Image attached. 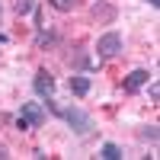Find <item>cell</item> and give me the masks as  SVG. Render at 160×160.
I'll use <instances>...</instances> for the list:
<instances>
[{"instance_id":"1","label":"cell","mask_w":160,"mask_h":160,"mask_svg":"<svg viewBox=\"0 0 160 160\" xmlns=\"http://www.w3.org/2000/svg\"><path fill=\"white\" fill-rule=\"evenodd\" d=\"M48 122V112L42 102H22L19 109V118H16V128L19 131H29V128H42Z\"/></svg>"},{"instance_id":"2","label":"cell","mask_w":160,"mask_h":160,"mask_svg":"<svg viewBox=\"0 0 160 160\" xmlns=\"http://www.w3.org/2000/svg\"><path fill=\"white\" fill-rule=\"evenodd\" d=\"M58 115L64 118V122H68V128L74 131V135H90V131L96 128V125H93V115H87L83 109H80V106H71V109H61Z\"/></svg>"},{"instance_id":"3","label":"cell","mask_w":160,"mask_h":160,"mask_svg":"<svg viewBox=\"0 0 160 160\" xmlns=\"http://www.w3.org/2000/svg\"><path fill=\"white\" fill-rule=\"evenodd\" d=\"M96 55H99V61H112V58H118V55H122V35H118V32H106V35H99Z\"/></svg>"},{"instance_id":"4","label":"cell","mask_w":160,"mask_h":160,"mask_svg":"<svg viewBox=\"0 0 160 160\" xmlns=\"http://www.w3.org/2000/svg\"><path fill=\"white\" fill-rule=\"evenodd\" d=\"M32 90H35L42 99H51V96H55V77H51L48 71H38V74L32 77Z\"/></svg>"},{"instance_id":"5","label":"cell","mask_w":160,"mask_h":160,"mask_svg":"<svg viewBox=\"0 0 160 160\" xmlns=\"http://www.w3.org/2000/svg\"><path fill=\"white\" fill-rule=\"evenodd\" d=\"M90 16L96 19V22H102V26H109V22H115V16H118V10H115L112 3H106V0H99V3H93V10H90Z\"/></svg>"},{"instance_id":"6","label":"cell","mask_w":160,"mask_h":160,"mask_svg":"<svg viewBox=\"0 0 160 160\" xmlns=\"http://www.w3.org/2000/svg\"><path fill=\"white\" fill-rule=\"evenodd\" d=\"M148 80H151V71H144V68H135L128 77H125V93H138L141 87H148Z\"/></svg>"},{"instance_id":"7","label":"cell","mask_w":160,"mask_h":160,"mask_svg":"<svg viewBox=\"0 0 160 160\" xmlns=\"http://www.w3.org/2000/svg\"><path fill=\"white\" fill-rule=\"evenodd\" d=\"M90 87H93V80L87 77V74H74L71 77V93H74V96H87V93H90Z\"/></svg>"},{"instance_id":"8","label":"cell","mask_w":160,"mask_h":160,"mask_svg":"<svg viewBox=\"0 0 160 160\" xmlns=\"http://www.w3.org/2000/svg\"><path fill=\"white\" fill-rule=\"evenodd\" d=\"M99 157H106V160H118V157H122V148H118L115 141H106L102 148H99Z\"/></svg>"},{"instance_id":"9","label":"cell","mask_w":160,"mask_h":160,"mask_svg":"<svg viewBox=\"0 0 160 160\" xmlns=\"http://www.w3.org/2000/svg\"><path fill=\"white\" fill-rule=\"evenodd\" d=\"M55 29H45V26H38V35H35V45L38 48H45V45H51V42H55Z\"/></svg>"},{"instance_id":"10","label":"cell","mask_w":160,"mask_h":160,"mask_svg":"<svg viewBox=\"0 0 160 160\" xmlns=\"http://www.w3.org/2000/svg\"><path fill=\"white\" fill-rule=\"evenodd\" d=\"M138 135H141L144 141L157 144V141H160V128H157V125H141V131H138Z\"/></svg>"},{"instance_id":"11","label":"cell","mask_w":160,"mask_h":160,"mask_svg":"<svg viewBox=\"0 0 160 160\" xmlns=\"http://www.w3.org/2000/svg\"><path fill=\"white\" fill-rule=\"evenodd\" d=\"M13 10H16V16H29V13L35 10V0H16Z\"/></svg>"},{"instance_id":"12","label":"cell","mask_w":160,"mask_h":160,"mask_svg":"<svg viewBox=\"0 0 160 160\" xmlns=\"http://www.w3.org/2000/svg\"><path fill=\"white\" fill-rule=\"evenodd\" d=\"M74 3H77V0H48V7H55L58 13H71Z\"/></svg>"},{"instance_id":"13","label":"cell","mask_w":160,"mask_h":160,"mask_svg":"<svg viewBox=\"0 0 160 160\" xmlns=\"http://www.w3.org/2000/svg\"><path fill=\"white\" fill-rule=\"evenodd\" d=\"M148 83H151V99L157 102L160 99V83H157V80H148Z\"/></svg>"},{"instance_id":"14","label":"cell","mask_w":160,"mask_h":160,"mask_svg":"<svg viewBox=\"0 0 160 160\" xmlns=\"http://www.w3.org/2000/svg\"><path fill=\"white\" fill-rule=\"evenodd\" d=\"M7 157H10V151H7V144L0 141V160H7Z\"/></svg>"},{"instance_id":"15","label":"cell","mask_w":160,"mask_h":160,"mask_svg":"<svg viewBox=\"0 0 160 160\" xmlns=\"http://www.w3.org/2000/svg\"><path fill=\"white\" fill-rule=\"evenodd\" d=\"M144 3H151V7H160V0H144Z\"/></svg>"},{"instance_id":"16","label":"cell","mask_w":160,"mask_h":160,"mask_svg":"<svg viewBox=\"0 0 160 160\" xmlns=\"http://www.w3.org/2000/svg\"><path fill=\"white\" fill-rule=\"evenodd\" d=\"M0 10H3V7H0Z\"/></svg>"}]
</instances>
